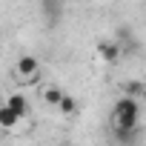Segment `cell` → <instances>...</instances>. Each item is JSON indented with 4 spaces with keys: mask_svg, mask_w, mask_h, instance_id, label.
Returning a JSON list of instances; mask_svg holds the SVG:
<instances>
[{
    "mask_svg": "<svg viewBox=\"0 0 146 146\" xmlns=\"http://www.w3.org/2000/svg\"><path fill=\"white\" fill-rule=\"evenodd\" d=\"M140 123V106L137 98H120L115 103V129H137Z\"/></svg>",
    "mask_w": 146,
    "mask_h": 146,
    "instance_id": "6da1fadb",
    "label": "cell"
},
{
    "mask_svg": "<svg viewBox=\"0 0 146 146\" xmlns=\"http://www.w3.org/2000/svg\"><path fill=\"white\" fill-rule=\"evenodd\" d=\"M15 72H17V78L26 80V83H35L37 75H40V60L35 54H20L17 63H15Z\"/></svg>",
    "mask_w": 146,
    "mask_h": 146,
    "instance_id": "7a4b0ae2",
    "label": "cell"
},
{
    "mask_svg": "<svg viewBox=\"0 0 146 146\" xmlns=\"http://www.w3.org/2000/svg\"><path fill=\"white\" fill-rule=\"evenodd\" d=\"M40 15L49 26H57L63 17V0H43L40 3Z\"/></svg>",
    "mask_w": 146,
    "mask_h": 146,
    "instance_id": "3957f363",
    "label": "cell"
},
{
    "mask_svg": "<svg viewBox=\"0 0 146 146\" xmlns=\"http://www.w3.org/2000/svg\"><path fill=\"white\" fill-rule=\"evenodd\" d=\"M98 54H100V60H106V63H117L120 46H117L115 40H100V43H98Z\"/></svg>",
    "mask_w": 146,
    "mask_h": 146,
    "instance_id": "277c9868",
    "label": "cell"
},
{
    "mask_svg": "<svg viewBox=\"0 0 146 146\" xmlns=\"http://www.w3.org/2000/svg\"><path fill=\"white\" fill-rule=\"evenodd\" d=\"M6 106H9V109H12V112H15V115H17L20 120H23V117L29 115V100H26L23 95H17V92L6 98Z\"/></svg>",
    "mask_w": 146,
    "mask_h": 146,
    "instance_id": "5b68a950",
    "label": "cell"
},
{
    "mask_svg": "<svg viewBox=\"0 0 146 146\" xmlns=\"http://www.w3.org/2000/svg\"><path fill=\"white\" fill-rule=\"evenodd\" d=\"M63 95H66V92H63V89H60L57 83H49V86L43 89V100H46L49 106H57V103L63 100Z\"/></svg>",
    "mask_w": 146,
    "mask_h": 146,
    "instance_id": "8992f818",
    "label": "cell"
},
{
    "mask_svg": "<svg viewBox=\"0 0 146 146\" xmlns=\"http://www.w3.org/2000/svg\"><path fill=\"white\" fill-rule=\"evenodd\" d=\"M17 123H20V117L3 103V106H0V129H15Z\"/></svg>",
    "mask_w": 146,
    "mask_h": 146,
    "instance_id": "52a82bcc",
    "label": "cell"
},
{
    "mask_svg": "<svg viewBox=\"0 0 146 146\" xmlns=\"http://www.w3.org/2000/svg\"><path fill=\"white\" fill-rule=\"evenodd\" d=\"M115 137L120 146H132L137 140V129H115Z\"/></svg>",
    "mask_w": 146,
    "mask_h": 146,
    "instance_id": "ba28073f",
    "label": "cell"
},
{
    "mask_svg": "<svg viewBox=\"0 0 146 146\" xmlns=\"http://www.w3.org/2000/svg\"><path fill=\"white\" fill-rule=\"evenodd\" d=\"M57 109H60L63 115H75V112H78V100L72 98V95H63V100L57 103Z\"/></svg>",
    "mask_w": 146,
    "mask_h": 146,
    "instance_id": "9c48e42d",
    "label": "cell"
},
{
    "mask_svg": "<svg viewBox=\"0 0 146 146\" xmlns=\"http://www.w3.org/2000/svg\"><path fill=\"white\" fill-rule=\"evenodd\" d=\"M126 98H137L140 92H143V86H140V80H126Z\"/></svg>",
    "mask_w": 146,
    "mask_h": 146,
    "instance_id": "30bf717a",
    "label": "cell"
}]
</instances>
